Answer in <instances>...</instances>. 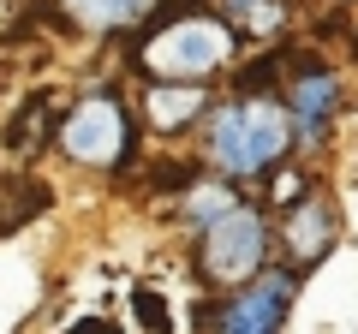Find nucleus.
<instances>
[{
  "label": "nucleus",
  "mask_w": 358,
  "mask_h": 334,
  "mask_svg": "<svg viewBox=\"0 0 358 334\" xmlns=\"http://www.w3.org/2000/svg\"><path fill=\"white\" fill-rule=\"evenodd\" d=\"M203 155L221 180H263L293 155V119L275 96H233L203 114Z\"/></svg>",
  "instance_id": "f257e3e1"
},
{
  "label": "nucleus",
  "mask_w": 358,
  "mask_h": 334,
  "mask_svg": "<svg viewBox=\"0 0 358 334\" xmlns=\"http://www.w3.org/2000/svg\"><path fill=\"white\" fill-rule=\"evenodd\" d=\"M233 48H239V36H233L209 6L173 0L167 13H155L150 24H143L138 72L150 78V84H209V78L233 60Z\"/></svg>",
  "instance_id": "f03ea898"
},
{
  "label": "nucleus",
  "mask_w": 358,
  "mask_h": 334,
  "mask_svg": "<svg viewBox=\"0 0 358 334\" xmlns=\"http://www.w3.org/2000/svg\"><path fill=\"white\" fill-rule=\"evenodd\" d=\"M268 257H275V227H268V215L257 203H233L221 221H209L203 233H197V251H192V269L203 286H215V293H239V286H251L257 275L268 269Z\"/></svg>",
  "instance_id": "7ed1b4c3"
},
{
  "label": "nucleus",
  "mask_w": 358,
  "mask_h": 334,
  "mask_svg": "<svg viewBox=\"0 0 358 334\" xmlns=\"http://www.w3.org/2000/svg\"><path fill=\"white\" fill-rule=\"evenodd\" d=\"M138 138L143 131H138V119H131L126 96H120L114 84L84 90L60 119H54V143H60V155L78 161V167H126L131 155H138Z\"/></svg>",
  "instance_id": "20e7f679"
},
{
  "label": "nucleus",
  "mask_w": 358,
  "mask_h": 334,
  "mask_svg": "<svg viewBox=\"0 0 358 334\" xmlns=\"http://www.w3.org/2000/svg\"><path fill=\"white\" fill-rule=\"evenodd\" d=\"M341 72L317 60V54H287V119H293V155H310L329 143L334 119H341Z\"/></svg>",
  "instance_id": "39448f33"
},
{
  "label": "nucleus",
  "mask_w": 358,
  "mask_h": 334,
  "mask_svg": "<svg viewBox=\"0 0 358 334\" xmlns=\"http://www.w3.org/2000/svg\"><path fill=\"white\" fill-rule=\"evenodd\" d=\"M299 286H305V275L281 269V263H268V269L257 275L251 286L227 293L215 310H209V317H203V328H209V334H287Z\"/></svg>",
  "instance_id": "423d86ee"
},
{
  "label": "nucleus",
  "mask_w": 358,
  "mask_h": 334,
  "mask_svg": "<svg viewBox=\"0 0 358 334\" xmlns=\"http://www.w3.org/2000/svg\"><path fill=\"white\" fill-rule=\"evenodd\" d=\"M275 245H281V269H293V275H305V269H317L322 257H329L334 245H341V203H334L329 191H310V197H299L293 209L281 215V227H275Z\"/></svg>",
  "instance_id": "0eeeda50"
},
{
  "label": "nucleus",
  "mask_w": 358,
  "mask_h": 334,
  "mask_svg": "<svg viewBox=\"0 0 358 334\" xmlns=\"http://www.w3.org/2000/svg\"><path fill=\"white\" fill-rule=\"evenodd\" d=\"M215 90L209 84H143V126L155 138H179L209 114Z\"/></svg>",
  "instance_id": "6e6552de"
},
{
  "label": "nucleus",
  "mask_w": 358,
  "mask_h": 334,
  "mask_svg": "<svg viewBox=\"0 0 358 334\" xmlns=\"http://www.w3.org/2000/svg\"><path fill=\"white\" fill-rule=\"evenodd\" d=\"M215 18L239 42H268V36H281V30H287V0H221Z\"/></svg>",
  "instance_id": "1a4fd4ad"
},
{
  "label": "nucleus",
  "mask_w": 358,
  "mask_h": 334,
  "mask_svg": "<svg viewBox=\"0 0 358 334\" xmlns=\"http://www.w3.org/2000/svg\"><path fill=\"white\" fill-rule=\"evenodd\" d=\"M60 13L84 30H126V24H143L155 13V0H60Z\"/></svg>",
  "instance_id": "9d476101"
},
{
  "label": "nucleus",
  "mask_w": 358,
  "mask_h": 334,
  "mask_svg": "<svg viewBox=\"0 0 358 334\" xmlns=\"http://www.w3.org/2000/svg\"><path fill=\"white\" fill-rule=\"evenodd\" d=\"M42 131H54V96L48 90H36L13 119H6L0 143H6V155H36L42 150Z\"/></svg>",
  "instance_id": "9b49d317"
},
{
  "label": "nucleus",
  "mask_w": 358,
  "mask_h": 334,
  "mask_svg": "<svg viewBox=\"0 0 358 334\" xmlns=\"http://www.w3.org/2000/svg\"><path fill=\"white\" fill-rule=\"evenodd\" d=\"M233 203H239V191H233V185H227V180H197V185H192V191L179 197V215H185V221H192V227H197V233H203V227H209V221H221V215H227V209H233Z\"/></svg>",
  "instance_id": "f8f14e48"
},
{
  "label": "nucleus",
  "mask_w": 358,
  "mask_h": 334,
  "mask_svg": "<svg viewBox=\"0 0 358 334\" xmlns=\"http://www.w3.org/2000/svg\"><path fill=\"white\" fill-rule=\"evenodd\" d=\"M48 209V185L36 180H0V233H18L30 215Z\"/></svg>",
  "instance_id": "ddd939ff"
},
{
  "label": "nucleus",
  "mask_w": 358,
  "mask_h": 334,
  "mask_svg": "<svg viewBox=\"0 0 358 334\" xmlns=\"http://www.w3.org/2000/svg\"><path fill=\"white\" fill-rule=\"evenodd\" d=\"M317 191V180H310L305 167H275V185H268V203H281V215L299 203V197Z\"/></svg>",
  "instance_id": "4468645a"
},
{
  "label": "nucleus",
  "mask_w": 358,
  "mask_h": 334,
  "mask_svg": "<svg viewBox=\"0 0 358 334\" xmlns=\"http://www.w3.org/2000/svg\"><path fill=\"white\" fill-rule=\"evenodd\" d=\"M131 310H138V322L150 334H167V298L155 286H131Z\"/></svg>",
  "instance_id": "2eb2a0df"
},
{
  "label": "nucleus",
  "mask_w": 358,
  "mask_h": 334,
  "mask_svg": "<svg viewBox=\"0 0 358 334\" xmlns=\"http://www.w3.org/2000/svg\"><path fill=\"white\" fill-rule=\"evenodd\" d=\"M72 334H120V328H114V322H108V317H84V322H78Z\"/></svg>",
  "instance_id": "dca6fc26"
}]
</instances>
